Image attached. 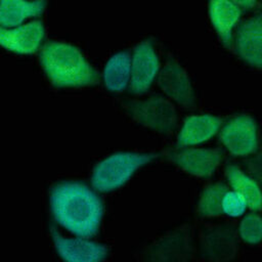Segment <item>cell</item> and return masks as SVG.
<instances>
[{
	"mask_svg": "<svg viewBox=\"0 0 262 262\" xmlns=\"http://www.w3.org/2000/svg\"><path fill=\"white\" fill-rule=\"evenodd\" d=\"M50 239L61 262H105L110 256L106 244L91 236L74 235L50 226Z\"/></svg>",
	"mask_w": 262,
	"mask_h": 262,
	"instance_id": "5b68a950",
	"label": "cell"
},
{
	"mask_svg": "<svg viewBox=\"0 0 262 262\" xmlns=\"http://www.w3.org/2000/svg\"><path fill=\"white\" fill-rule=\"evenodd\" d=\"M159 157L160 154L154 151L121 150L110 154L93 166L89 183L99 193L115 191Z\"/></svg>",
	"mask_w": 262,
	"mask_h": 262,
	"instance_id": "3957f363",
	"label": "cell"
},
{
	"mask_svg": "<svg viewBox=\"0 0 262 262\" xmlns=\"http://www.w3.org/2000/svg\"><path fill=\"white\" fill-rule=\"evenodd\" d=\"M193 253V228L190 224H183L150 243L144 258L145 262H190Z\"/></svg>",
	"mask_w": 262,
	"mask_h": 262,
	"instance_id": "8992f818",
	"label": "cell"
},
{
	"mask_svg": "<svg viewBox=\"0 0 262 262\" xmlns=\"http://www.w3.org/2000/svg\"><path fill=\"white\" fill-rule=\"evenodd\" d=\"M243 169L254 178L262 189V147L251 157L246 158L243 162Z\"/></svg>",
	"mask_w": 262,
	"mask_h": 262,
	"instance_id": "7402d4cb",
	"label": "cell"
},
{
	"mask_svg": "<svg viewBox=\"0 0 262 262\" xmlns=\"http://www.w3.org/2000/svg\"><path fill=\"white\" fill-rule=\"evenodd\" d=\"M46 1L2 0L0 1V26L12 27L38 18L46 8Z\"/></svg>",
	"mask_w": 262,
	"mask_h": 262,
	"instance_id": "ac0fdd59",
	"label": "cell"
},
{
	"mask_svg": "<svg viewBox=\"0 0 262 262\" xmlns=\"http://www.w3.org/2000/svg\"><path fill=\"white\" fill-rule=\"evenodd\" d=\"M235 2L244 12L248 10H252L259 5V2L256 0H242V1H235Z\"/></svg>",
	"mask_w": 262,
	"mask_h": 262,
	"instance_id": "603a6c76",
	"label": "cell"
},
{
	"mask_svg": "<svg viewBox=\"0 0 262 262\" xmlns=\"http://www.w3.org/2000/svg\"><path fill=\"white\" fill-rule=\"evenodd\" d=\"M244 11L235 1L214 0L208 4V15L220 42L227 48L232 47L233 36Z\"/></svg>",
	"mask_w": 262,
	"mask_h": 262,
	"instance_id": "9a60e30c",
	"label": "cell"
},
{
	"mask_svg": "<svg viewBox=\"0 0 262 262\" xmlns=\"http://www.w3.org/2000/svg\"><path fill=\"white\" fill-rule=\"evenodd\" d=\"M224 175L229 189L244 198L249 210L262 211V189L248 172L234 163H228L224 168Z\"/></svg>",
	"mask_w": 262,
	"mask_h": 262,
	"instance_id": "2e32d148",
	"label": "cell"
},
{
	"mask_svg": "<svg viewBox=\"0 0 262 262\" xmlns=\"http://www.w3.org/2000/svg\"><path fill=\"white\" fill-rule=\"evenodd\" d=\"M166 159L188 175L198 178L212 177L223 160V151L217 147H184L165 152Z\"/></svg>",
	"mask_w": 262,
	"mask_h": 262,
	"instance_id": "9c48e42d",
	"label": "cell"
},
{
	"mask_svg": "<svg viewBox=\"0 0 262 262\" xmlns=\"http://www.w3.org/2000/svg\"><path fill=\"white\" fill-rule=\"evenodd\" d=\"M39 60L50 83L58 88L93 86L101 81L99 71L69 41L46 40L39 50Z\"/></svg>",
	"mask_w": 262,
	"mask_h": 262,
	"instance_id": "7a4b0ae2",
	"label": "cell"
},
{
	"mask_svg": "<svg viewBox=\"0 0 262 262\" xmlns=\"http://www.w3.org/2000/svg\"><path fill=\"white\" fill-rule=\"evenodd\" d=\"M223 147L233 157L249 158L260 148L259 128L248 114H239L224 123L218 133Z\"/></svg>",
	"mask_w": 262,
	"mask_h": 262,
	"instance_id": "52a82bcc",
	"label": "cell"
},
{
	"mask_svg": "<svg viewBox=\"0 0 262 262\" xmlns=\"http://www.w3.org/2000/svg\"><path fill=\"white\" fill-rule=\"evenodd\" d=\"M157 84L168 99L174 104L191 110L196 103V94L192 81L183 68L174 57L169 56L162 64L157 78Z\"/></svg>",
	"mask_w": 262,
	"mask_h": 262,
	"instance_id": "ba28073f",
	"label": "cell"
},
{
	"mask_svg": "<svg viewBox=\"0 0 262 262\" xmlns=\"http://www.w3.org/2000/svg\"><path fill=\"white\" fill-rule=\"evenodd\" d=\"M45 26L40 18L12 27L0 26V46L19 54L37 52L45 42Z\"/></svg>",
	"mask_w": 262,
	"mask_h": 262,
	"instance_id": "4fadbf2b",
	"label": "cell"
},
{
	"mask_svg": "<svg viewBox=\"0 0 262 262\" xmlns=\"http://www.w3.org/2000/svg\"><path fill=\"white\" fill-rule=\"evenodd\" d=\"M124 112L138 125L162 135L172 134L178 127L176 105L162 94L121 101Z\"/></svg>",
	"mask_w": 262,
	"mask_h": 262,
	"instance_id": "277c9868",
	"label": "cell"
},
{
	"mask_svg": "<svg viewBox=\"0 0 262 262\" xmlns=\"http://www.w3.org/2000/svg\"><path fill=\"white\" fill-rule=\"evenodd\" d=\"M231 48L243 61L262 69V11L239 23Z\"/></svg>",
	"mask_w": 262,
	"mask_h": 262,
	"instance_id": "7c38bea8",
	"label": "cell"
},
{
	"mask_svg": "<svg viewBox=\"0 0 262 262\" xmlns=\"http://www.w3.org/2000/svg\"><path fill=\"white\" fill-rule=\"evenodd\" d=\"M223 121L212 114L190 115L182 122L178 129L176 148L199 146L219 133Z\"/></svg>",
	"mask_w": 262,
	"mask_h": 262,
	"instance_id": "5bb4252c",
	"label": "cell"
},
{
	"mask_svg": "<svg viewBox=\"0 0 262 262\" xmlns=\"http://www.w3.org/2000/svg\"><path fill=\"white\" fill-rule=\"evenodd\" d=\"M100 80L104 87L112 92H122L129 89L131 80V51L120 50L105 61Z\"/></svg>",
	"mask_w": 262,
	"mask_h": 262,
	"instance_id": "e0dca14e",
	"label": "cell"
},
{
	"mask_svg": "<svg viewBox=\"0 0 262 262\" xmlns=\"http://www.w3.org/2000/svg\"><path fill=\"white\" fill-rule=\"evenodd\" d=\"M247 210H249V208L244 198L235 191L228 189L222 201L223 215L231 218H237L244 216L247 213Z\"/></svg>",
	"mask_w": 262,
	"mask_h": 262,
	"instance_id": "44dd1931",
	"label": "cell"
},
{
	"mask_svg": "<svg viewBox=\"0 0 262 262\" xmlns=\"http://www.w3.org/2000/svg\"><path fill=\"white\" fill-rule=\"evenodd\" d=\"M162 63L151 39L138 42L131 51V80L129 90L133 94L147 92L157 82Z\"/></svg>",
	"mask_w": 262,
	"mask_h": 262,
	"instance_id": "30bf717a",
	"label": "cell"
},
{
	"mask_svg": "<svg viewBox=\"0 0 262 262\" xmlns=\"http://www.w3.org/2000/svg\"><path fill=\"white\" fill-rule=\"evenodd\" d=\"M48 205L54 226L66 233L91 236L99 232L104 217V203L90 183L63 179L53 183Z\"/></svg>",
	"mask_w": 262,
	"mask_h": 262,
	"instance_id": "6da1fadb",
	"label": "cell"
},
{
	"mask_svg": "<svg viewBox=\"0 0 262 262\" xmlns=\"http://www.w3.org/2000/svg\"><path fill=\"white\" fill-rule=\"evenodd\" d=\"M238 234L231 224H214L203 229L200 251L206 262H232L238 252Z\"/></svg>",
	"mask_w": 262,
	"mask_h": 262,
	"instance_id": "8fae6325",
	"label": "cell"
},
{
	"mask_svg": "<svg viewBox=\"0 0 262 262\" xmlns=\"http://www.w3.org/2000/svg\"><path fill=\"white\" fill-rule=\"evenodd\" d=\"M238 237L248 245L262 242V216L258 212L246 213L237 227Z\"/></svg>",
	"mask_w": 262,
	"mask_h": 262,
	"instance_id": "ffe728a7",
	"label": "cell"
},
{
	"mask_svg": "<svg viewBox=\"0 0 262 262\" xmlns=\"http://www.w3.org/2000/svg\"><path fill=\"white\" fill-rule=\"evenodd\" d=\"M228 189V185L222 181L212 182L206 185L196 204L198 215L206 219L223 216L222 201Z\"/></svg>",
	"mask_w": 262,
	"mask_h": 262,
	"instance_id": "d6986e66",
	"label": "cell"
}]
</instances>
